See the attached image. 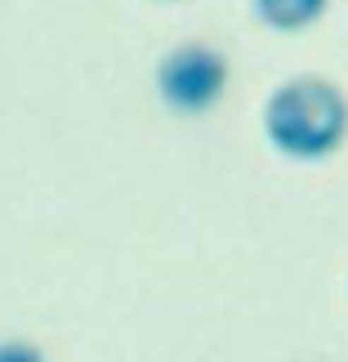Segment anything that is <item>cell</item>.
Returning a JSON list of instances; mask_svg holds the SVG:
<instances>
[{
  "instance_id": "cell-1",
  "label": "cell",
  "mask_w": 348,
  "mask_h": 362,
  "mask_svg": "<svg viewBox=\"0 0 348 362\" xmlns=\"http://www.w3.org/2000/svg\"><path fill=\"white\" fill-rule=\"evenodd\" d=\"M263 134L277 152L295 161H317L335 152L348 134V99L326 76H290L263 103Z\"/></svg>"
},
{
  "instance_id": "cell-2",
  "label": "cell",
  "mask_w": 348,
  "mask_h": 362,
  "mask_svg": "<svg viewBox=\"0 0 348 362\" xmlns=\"http://www.w3.org/2000/svg\"><path fill=\"white\" fill-rule=\"evenodd\" d=\"M157 90L174 112L197 117L228 90V59L210 45H174L157 63Z\"/></svg>"
},
{
  "instance_id": "cell-3",
  "label": "cell",
  "mask_w": 348,
  "mask_h": 362,
  "mask_svg": "<svg viewBox=\"0 0 348 362\" xmlns=\"http://www.w3.org/2000/svg\"><path fill=\"white\" fill-rule=\"evenodd\" d=\"M259 18L268 27H282V32H299V27H308L322 18L326 0H255Z\"/></svg>"
},
{
  "instance_id": "cell-4",
  "label": "cell",
  "mask_w": 348,
  "mask_h": 362,
  "mask_svg": "<svg viewBox=\"0 0 348 362\" xmlns=\"http://www.w3.org/2000/svg\"><path fill=\"white\" fill-rule=\"evenodd\" d=\"M0 362H45V354L27 340H0Z\"/></svg>"
}]
</instances>
